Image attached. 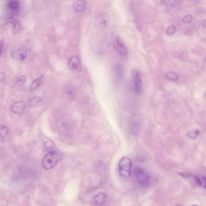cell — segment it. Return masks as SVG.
Masks as SVG:
<instances>
[{
	"mask_svg": "<svg viewBox=\"0 0 206 206\" xmlns=\"http://www.w3.org/2000/svg\"><path fill=\"white\" fill-rule=\"evenodd\" d=\"M134 173L138 182L143 186L146 187L150 186L155 182V179L142 168L136 167L134 171Z\"/></svg>",
	"mask_w": 206,
	"mask_h": 206,
	"instance_id": "6da1fadb",
	"label": "cell"
},
{
	"mask_svg": "<svg viewBox=\"0 0 206 206\" xmlns=\"http://www.w3.org/2000/svg\"><path fill=\"white\" fill-rule=\"evenodd\" d=\"M61 159V155L57 151H49L45 155L42 160L43 168L46 170H51L58 164Z\"/></svg>",
	"mask_w": 206,
	"mask_h": 206,
	"instance_id": "7a4b0ae2",
	"label": "cell"
},
{
	"mask_svg": "<svg viewBox=\"0 0 206 206\" xmlns=\"http://www.w3.org/2000/svg\"><path fill=\"white\" fill-rule=\"evenodd\" d=\"M118 167L121 176L125 178L129 177L131 172L132 163L129 158H122L120 161Z\"/></svg>",
	"mask_w": 206,
	"mask_h": 206,
	"instance_id": "3957f363",
	"label": "cell"
},
{
	"mask_svg": "<svg viewBox=\"0 0 206 206\" xmlns=\"http://www.w3.org/2000/svg\"><path fill=\"white\" fill-rule=\"evenodd\" d=\"M113 45L116 51L120 55L124 57L127 54V49L121 38H116L113 42Z\"/></svg>",
	"mask_w": 206,
	"mask_h": 206,
	"instance_id": "277c9868",
	"label": "cell"
},
{
	"mask_svg": "<svg viewBox=\"0 0 206 206\" xmlns=\"http://www.w3.org/2000/svg\"><path fill=\"white\" fill-rule=\"evenodd\" d=\"M134 89L136 94H141L142 89V80L141 73L138 72L135 75L134 79Z\"/></svg>",
	"mask_w": 206,
	"mask_h": 206,
	"instance_id": "5b68a950",
	"label": "cell"
},
{
	"mask_svg": "<svg viewBox=\"0 0 206 206\" xmlns=\"http://www.w3.org/2000/svg\"><path fill=\"white\" fill-rule=\"evenodd\" d=\"M108 20L105 13H100L97 16L95 21V25L97 28L103 29L107 26Z\"/></svg>",
	"mask_w": 206,
	"mask_h": 206,
	"instance_id": "8992f818",
	"label": "cell"
},
{
	"mask_svg": "<svg viewBox=\"0 0 206 206\" xmlns=\"http://www.w3.org/2000/svg\"><path fill=\"white\" fill-rule=\"evenodd\" d=\"M20 7L19 0H9L7 5V9L12 14H16L18 12Z\"/></svg>",
	"mask_w": 206,
	"mask_h": 206,
	"instance_id": "52a82bcc",
	"label": "cell"
},
{
	"mask_svg": "<svg viewBox=\"0 0 206 206\" xmlns=\"http://www.w3.org/2000/svg\"><path fill=\"white\" fill-rule=\"evenodd\" d=\"M25 106V103L22 101L16 102L12 105L11 110L14 114H20L24 112Z\"/></svg>",
	"mask_w": 206,
	"mask_h": 206,
	"instance_id": "ba28073f",
	"label": "cell"
},
{
	"mask_svg": "<svg viewBox=\"0 0 206 206\" xmlns=\"http://www.w3.org/2000/svg\"><path fill=\"white\" fill-rule=\"evenodd\" d=\"M27 55V52L23 49H17L11 54L12 58L19 61H23L26 58Z\"/></svg>",
	"mask_w": 206,
	"mask_h": 206,
	"instance_id": "9c48e42d",
	"label": "cell"
},
{
	"mask_svg": "<svg viewBox=\"0 0 206 206\" xmlns=\"http://www.w3.org/2000/svg\"><path fill=\"white\" fill-rule=\"evenodd\" d=\"M87 3L85 0H77L73 5V7L77 12H81L85 10Z\"/></svg>",
	"mask_w": 206,
	"mask_h": 206,
	"instance_id": "30bf717a",
	"label": "cell"
},
{
	"mask_svg": "<svg viewBox=\"0 0 206 206\" xmlns=\"http://www.w3.org/2000/svg\"><path fill=\"white\" fill-rule=\"evenodd\" d=\"M107 198V196L106 194L101 192L94 197L95 203L98 205H102L106 202Z\"/></svg>",
	"mask_w": 206,
	"mask_h": 206,
	"instance_id": "8fae6325",
	"label": "cell"
},
{
	"mask_svg": "<svg viewBox=\"0 0 206 206\" xmlns=\"http://www.w3.org/2000/svg\"><path fill=\"white\" fill-rule=\"evenodd\" d=\"M79 65L78 57L74 56L71 57L69 60V66L71 69L76 70L78 69Z\"/></svg>",
	"mask_w": 206,
	"mask_h": 206,
	"instance_id": "7c38bea8",
	"label": "cell"
},
{
	"mask_svg": "<svg viewBox=\"0 0 206 206\" xmlns=\"http://www.w3.org/2000/svg\"><path fill=\"white\" fill-rule=\"evenodd\" d=\"M42 98L39 96H35L31 98L29 102V106L30 107H34L40 106L42 104Z\"/></svg>",
	"mask_w": 206,
	"mask_h": 206,
	"instance_id": "4fadbf2b",
	"label": "cell"
},
{
	"mask_svg": "<svg viewBox=\"0 0 206 206\" xmlns=\"http://www.w3.org/2000/svg\"><path fill=\"white\" fill-rule=\"evenodd\" d=\"M43 77H44V76L42 75L39 78L37 79L32 81L30 85L29 88L30 91V92H33V91H35L39 86V85L41 83Z\"/></svg>",
	"mask_w": 206,
	"mask_h": 206,
	"instance_id": "5bb4252c",
	"label": "cell"
},
{
	"mask_svg": "<svg viewBox=\"0 0 206 206\" xmlns=\"http://www.w3.org/2000/svg\"><path fill=\"white\" fill-rule=\"evenodd\" d=\"M195 181L199 186L204 188H206V177L204 176H196L195 177Z\"/></svg>",
	"mask_w": 206,
	"mask_h": 206,
	"instance_id": "9a60e30c",
	"label": "cell"
},
{
	"mask_svg": "<svg viewBox=\"0 0 206 206\" xmlns=\"http://www.w3.org/2000/svg\"><path fill=\"white\" fill-rule=\"evenodd\" d=\"M8 21H8L9 22L11 23L13 25V26H14V34H16L19 32L20 29V25L19 22L12 18H9L8 20Z\"/></svg>",
	"mask_w": 206,
	"mask_h": 206,
	"instance_id": "2e32d148",
	"label": "cell"
},
{
	"mask_svg": "<svg viewBox=\"0 0 206 206\" xmlns=\"http://www.w3.org/2000/svg\"><path fill=\"white\" fill-rule=\"evenodd\" d=\"M116 75L118 78H121L123 76V71L122 65L121 64H117L116 68Z\"/></svg>",
	"mask_w": 206,
	"mask_h": 206,
	"instance_id": "e0dca14e",
	"label": "cell"
},
{
	"mask_svg": "<svg viewBox=\"0 0 206 206\" xmlns=\"http://www.w3.org/2000/svg\"><path fill=\"white\" fill-rule=\"evenodd\" d=\"M8 129L7 127L4 125L0 126V136L2 138L6 137L8 134Z\"/></svg>",
	"mask_w": 206,
	"mask_h": 206,
	"instance_id": "ac0fdd59",
	"label": "cell"
},
{
	"mask_svg": "<svg viewBox=\"0 0 206 206\" xmlns=\"http://www.w3.org/2000/svg\"><path fill=\"white\" fill-rule=\"evenodd\" d=\"M26 78L25 76H21L17 78V84L19 87H22L25 84Z\"/></svg>",
	"mask_w": 206,
	"mask_h": 206,
	"instance_id": "d6986e66",
	"label": "cell"
},
{
	"mask_svg": "<svg viewBox=\"0 0 206 206\" xmlns=\"http://www.w3.org/2000/svg\"><path fill=\"white\" fill-rule=\"evenodd\" d=\"M200 132L199 130L192 131L188 133V135L190 138L194 139L197 138L200 134Z\"/></svg>",
	"mask_w": 206,
	"mask_h": 206,
	"instance_id": "ffe728a7",
	"label": "cell"
},
{
	"mask_svg": "<svg viewBox=\"0 0 206 206\" xmlns=\"http://www.w3.org/2000/svg\"><path fill=\"white\" fill-rule=\"evenodd\" d=\"M166 77L170 80H177L178 79V75L174 72H169L166 75Z\"/></svg>",
	"mask_w": 206,
	"mask_h": 206,
	"instance_id": "44dd1931",
	"label": "cell"
},
{
	"mask_svg": "<svg viewBox=\"0 0 206 206\" xmlns=\"http://www.w3.org/2000/svg\"><path fill=\"white\" fill-rule=\"evenodd\" d=\"M176 29L174 25L169 26L166 29V32L169 35L174 34L176 32Z\"/></svg>",
	"mask_w": 206,
	"mask_h": 206,
	"instance_id": "7402d4cb",
	"label": "cell"
},
{
	"mask_svg": "<svg viewBox=\"0 0 206 206\" xmlns=\"http://www.w3.org/2000/svg\"><path fill=\"white\" fill-rule=\"evenodd\" d=\"M193 17L190 15H186L183 18V21L185 23H190L193 21Z\"/></svg>",
	"mask_w": 206,
	"mask_h": 206,
	"instance_id": "603a6c76",
	"label": "cell"
},
{
	"mask_svg": "<svg viewBox=\"0 0 206 206\" xmlns=\"http://www.w3.org/2000/svg\"><path fill=\"white\" fill-rule=\"evenodd\" d=\"M67 94L69 98H73L75 96L74 91L71 89H69L66 90Z\"/></svg>",
	"mask_w": 206,
	"mask_h": 206,
	"instance_id": "cb8c5ba5",
	"label": "cell"
},
{
	"mask_svg": "<svg viewBox=\"0 0 206 206\" xmlns=\"http://www.w3.org/2000/svg\"><path fill=\"white\" fill-rule=\"evenodd\" d=\"M176 0H163L164 4L167 5H172L175 3Z\"/></svg>",
	"mask_w": 206,
	"mask_h": 206,
	"instance_id": "d4e9b609",
	"label": "cell"
},
{
	"mask_svg": "<svg viewBox=\"0 0 206 206\" xmlns=\"http://www.w3.org/2000/svg\"><path fill=\"white\" fill-rule=\"evenodd\" d=\"M179 174L184 178H190L192 176L190 174H186V173H179Z\"/></svg>",
	"mask_w": 206,
	"mask_h": 206,
	"instance_id": "484cf974",
	"label": "cell"
},
{
	"mask_svg": "<svg viewBox=\"0 0 206 206\" xmlns=\"http://www.w3.org/2000/svg\"><path fill=\"white\" fill-rule=\"evenodd\" d=\"M5 78V74L3 73H0V83L3 82Z\"/></svg>",
	"mask_w": 206,
	"mask_h": 206,
	"instance_id": "4316f807",
	"label": "cell"
},
{
	"mask_svg": "<svg viewBox=\"0 0 206 206\" xmlns=\"http://www.w3.org/2000/svg\"><path fill=\"white\" fill-rule=\"evenodd\" d=\"M3 49V43L2 42H0V57H1V54Z\"/></svg>",
	"mask_w": 206,
	"mask_h": 206,
	"instance_id": "83f0119b",
	"label": "cell"
},
{
	"mask_svg": "<svg viewBox=\"0 0 206 206\" xmlns=\"http://www.w3.org/2000/svg\"><path fill=\"white\" fill-rule=\"evenodd\" d=\"M205 22H206V20H204V21H203V26H204V28H205L206 26Z\"/></svg>",
	"mask_w": 206,
	"mask_h": 206,
	"instance_id": "f1b7e54d",
	"label": "cell"
}]
</instances>
